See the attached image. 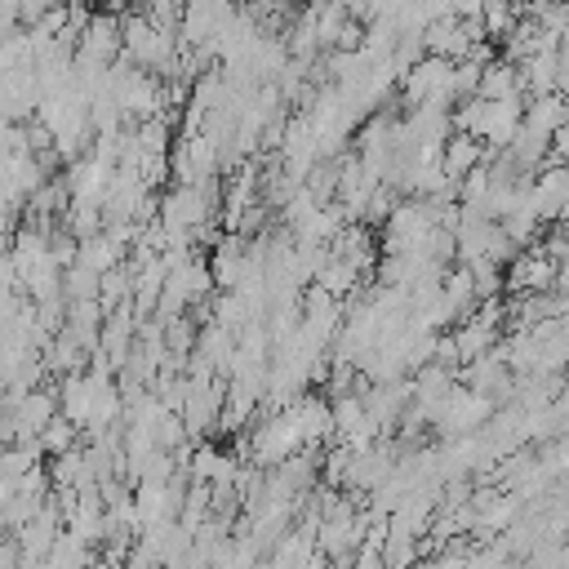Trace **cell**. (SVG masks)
<instances>
[{
    "instance_id": "obj_1",
    "label": "cell",
    "mask_w": 569,
    "mask_h": 569,
    "mask_svg": "<svg viewBox=\"0 0 569 569\" xmlns=\"http://www.w3.org/2000/svg\"><path fill=\"white\" fill-rule=\"evenodd\" d=\"M471 160H476V142H471V138H453V142H449V164H445V169H449V173H462Z\"/></svg>"
},
{
    "instance_id": "obj_2",
    "label": "cell",
    "mask_w": 569,
    "mask_h": 569,
    "mask_svg": "<svg viewBox=\"0 0 569 569\" xmlns=\"http://www.w3.org/2000/svg\"><path fill=\"white\" fill-rule=\"evenodd\" d=\"M551 138H556V156H569V124H560Z\"/></svg>"
}]
</instances>
